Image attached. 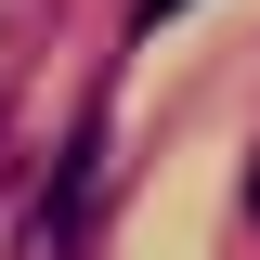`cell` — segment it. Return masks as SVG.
Instances as JSON below:
<instances>
[{"instance_id":"obj_1","label":"cell","mask_w":260,"mask_h":260,"mask_svg":"<svg viewBox=\"0 0 260 260\" xmlns=\"http://www.w3.org/2000/svg\"><path fill=\"white\" fill-rule=\"evenodd\" d=\"M130 13H143V26H156V13H182V0H130Z\"/></svg>"},{"instance_id":"obj_2","label":"cell","mask_w":260,"mask_h":260,"mask_svg":"<svg viewBox=\"0 0 260 260\" xmlns=\"http://www.w3.org/2000/svg\"><path fill=\"white\" fill-rule=\"evenodd\" d=\"M247 221H260V156H247Z\"/></svg>"}]
</instances>
